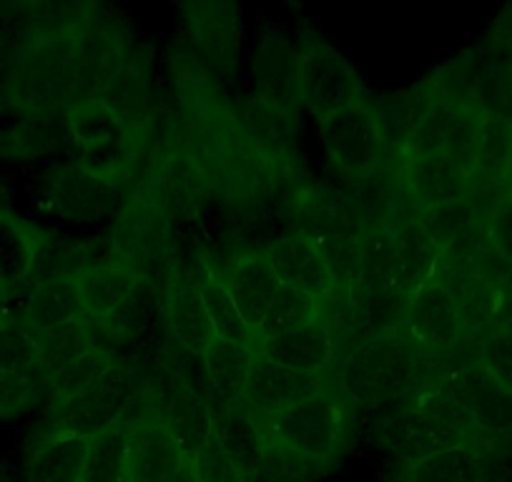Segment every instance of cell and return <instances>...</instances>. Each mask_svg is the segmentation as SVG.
Returning a JSON list of instances; mask_svg holds the SVG:
<instances>
[{"label":"cell","instance_id":"27","mask_svg":"<svg viewBox=\"0 0 512 482\" xmlns=\"http://www.w3.org/2000/svg\"><path fill=\"white\" fill-rule=\"evenodd\" d=\"M164 314L171 339L184 352L204 357L216 344V332L206 312L201 287L189 279H176L164 292Z\"/></svg>","mask_w":512,"mask_h":482},{"label":"cell","instance_id":"26","mask_svg":"<svg viewBox=\"0 0 512 482\" xmlns=\"http://www.w3.org/2000/svg\"><path fill=\"white\" fill-rule=\"evenodd\" d=\"M256 352L274 359L277 365L289 370L304 372V375H327L337 365V349H334L332 334L319 319L302 324L282 337L256 342Z\"/></svg>","mask_w":512,"mask_h":482},{"label":"cell","instance_id":"15","mask_svg":"<svg viewBox=\"0 0 512 482\" xmlns=\"http://www.w3.org/2000/svg\"><path fill=\"white\" fill-rule=\"evenodd\" d=\"M437 103V88L430 76L410 88H400L382 98H374L379 126L395 164H402L415 154L417 139Z\"/></svg>","mask_w":512,"mask_h":482},{"label":"cell","instance_id":"4","mask_svg":"<svg viewBox=\"0 0 512 482\" xmlns=\"http://www.w3.org/2000/svg\"><path fill=\"white\" fill-rule=\"evenodd\" d=\"M264 425L269 440L337 467L352 435V405L329 380L324 390L264 417Z\"/></svg>","mask_w":512,"mask_h":482},{"label":"cell","instance_id":"37","mask_svg":"<svg viewBox=\"0 0 512 482\" xmlns=\"http://www.w3.org/2000/svg\"><path fill=\"white\" fill-rule=\"evenodd\" d=\"M334 470L337 467L329 465V462L302 455V452L289 450V447L269 440L259 482H322Z\"/></svg>","mask_w":512,"mask_h":482},{"label":"cell","instance_id":"40","mask_svg":"<svg viewBox=\"0 0 512 482\" xmlns=\"http://www.w3.org/2000/svg\"><path fill=\"white\" fill-rule=\"evenodd\" d=\"M0 372H16V375L33 377L41 385L33 332L18 317L0 329Z\"/></svg>","mask_w":512,"mask_h":482},{"label":"cell","instance_id":"16","mask_svg":"<svg viewBox=\"0 0 512 482\" xmlns=\"http://www.w3.org/2000/svg\"><path fill=\"white\" fill-rule=\"evenodd\" d=\"M244 141L251 151L269 161H282L297 154L302 108L279 106L249 93L239 101Z\"/></svg>","mask_w":512,"mask_h":482},{"label":"cell","instance_id":"32","mask_svg":"<svg viewBox=\"0 0 512 482\" xmlns=\"http://www.w3.org/2000/svg\"><path fill=\"white\" fill-rule=\"evenodd\" d=\"M139 284V274L131 272V269L123 267V264L118 262L83 269V272L76 274V287L83 304V317L103 322V319L111 317V314L134 294V289L139 287Z\"/></svg>","mask_w":512,"mask_h":482},{"label":"cell","instance_id":"23","mask_svg":"<svg viewBox=\"0 0 512 482\" xmlns=\"http://www.w3.org/2000/svg\"><path fill=\"white\" fill-rule=\"evenodd\" d=\"M156 420L171 432L186 460H191L214 432V415L204 392L179 380L161 390Z\"/></svg>","mask_w":512,"mask_h":482},{"label":"cell","instance_id":"22","mask_svg":"<svg viewBox=\"0 0 512 482\" xmlns=\"http://www.w3.org/2000/svg\"><path fill=\"white\" fill-rule=\"evenodd\" d=\"M214 415V432L211 437L216 445L234 460V465L249 477L251 482H259L264 465V452H267L269 435L264 417L251 412L244 400L236 405L211 410Z\"/></svg>","mask_w":512,"mask_h":482},{"label":"cell","instance_id":"44","mask_svg":"<svg viewBox=\"0 0 512 482\" xmlns=\"http://www.w3.org/2000/svg\"><path fill=\"white\" fill-rule=\"evenodd\" d=\"M0 482H21V475L13 465H8L6 460H0Z\"/></svg>","mask_w":512,"mask_h":482},{"label":"cell","instance_id":"39","mask_svg":"<svg viewBox=\"0 0 512 482\" xmlns=\"http://www.w3.org/2000/svg\"><path fill=\"white\" fill-rule=\"evenodd\" d=\"M422 229L435 241L437 249H445L447 244H452L460 236L470 234V231L487 229V221L482 216V211L477 209L475 201L470 196H465V199L452 201V204L440 206V209L425 214Z\"/></svg>","mask_w":512,"mask_h":482},{"label":"cell","instance_id":"18","mask_svg":"<svg viewBox=\"0 0 512 482\" xmlns=\"http://www.w3.org/2000/svg\"><path fill=\"white\" fill-rule=\"evenodd\" d=\"M327 385L329 372L327 375H304V372L277 365L274 359L264 357L262 352L254 349L249 382H246L244 392V405L251 412H256V415L267 417L272 412L282 410V407L294 405V402L324 390Z\"/></svg>","mask_w":512,"mask_h":482},{"label":"cell","instance_id":"5","mask_svg":"<svg viewBox=\"0 0 512 482\" xmlns=\"http://www.w3.org/2000/svg\"><path fill=\"white\" fill-rule=\"evenodd\" d=\"M108 241L116 262L139 274L141 282L161 292L176 282L179 231L156 206L131 196L118 209Z\"/></svg>","mask_w":512,"mask_h":482},{"label":"cell","instance_id":"30","mask_svg":"<svg viewBox=\"0 0 512 482\" xmlns=\"http://www.w3.org/2000/svg\"><path fill=\"white\" fill-rule=\"evenodd\" d=\"M33 344H36L38 354V375H41V385L46 392L61 372L76 365L88 352L98 349L93 322L88 317L63 324V327L46 329V332H33Z\"/></svg>","mask_w":512,"mask_h":482},{"label":"cell","instance_id":"14","mask_svg":"<svg viewBox=\"0 0 512 482\" xmlns=\"http://www.w3.org/2000/svg\"><path fill=\"white\" fill-rule=\"evenodd\" d=\"M96 98L106 103L108 108H113L131 129L159 116L154 51H151L149 43L136 41L126 61L108 78L106 86L96 93Z\"/></svg>","mask_w":512,"mask_h":482},{"label":"cell","instance_id":"17","mask_svg":"<svg viewBox=\"0 0 512 482\" xmlns=\"http://www.w3.org/2000/svg\"><path fill=\"white\" fill-rule=\"evenodd\" d=\"M251 93L279 106H299V48L269 28L251 51Z\"/></svg>","mask_w":512,"mask_h":482},{"label":"cell","instance_id":"7","mask_svg":"<svg viewBox=\"0 0 512 482\" xmlns=\"http://www.w3.org/2000/svg\"><path fill=\"white\" fill-rule=\"evenodd\" d=\"M317 129L329 166L347 186L372 179L379 171L395 166L379 126L372 93L342 111L319 118Z\"/></svg>","mask_w":512,"mask_h":482},{"label":"cell","instance_id":"9","mask_svg":"<svg viewBox=\"0 0 512 482\" xmlns=\"http://www.w3.org/2000/svg\"><path fill=\"white\" fill-rule=\"evenodd\" d=\"M136 392L139 387L134 385V372L121 362L116 372L93 390L61 402H48L41 422L33 430L63 437H93L106 427L123 422Z\"/></svg>","mask_w":512,"mask_h":482},{"label":"cell","instance_id":"21","mask_svg":"<svg viewBox=\"0 0 512 482\" xmlns=\"http://www.w3.org/2000/svg\"><path fill=\"white\" fill-rule=\"evenodd\" d=\"M88 437L46 435L31 430L21 455V482H83Z\"/></svg>","mask_w":512,"mask_h":482},{"label":"cell","instance_id":"25","mask_svg":"<svg viewBox=\"0 0 512 482\" xmlns=\"http://www.w3.org/2000/svg\"><path fill=\"white\" fill-rule=\"evenodd\" d=\"M71 141L66 111L0 124V164H33L58 154Z\"/></svg>","mask_w":512,"mask_h":482},{"label":"cell","instance_id":"41","mask_svg":"<svg viewBox=\"0 0 512 482\" xmlns=\"http://www.w3.org/2000/svg\"><path fill=\"white\" fill-rule=\"evenodd\" d=\"M46 402V392L33 377L0 372V422H11Z\"/></svg>","mask_w":512,"mask_h":482},{"label":"cell","instance_id":"28","mask_svg":"<svg viewBox=\"0 0 512 482\" xmlns=\"http://www.w3.org/2000/svg\"><path fill=\"white\" fill-rule=\"evenodd\" d=\"M224 284L229 289L231 299H234L236 309L244 317V322L254 332L264 322V314H267L274 294L282 287L272 264L264 257V252L241 254L234 262V267H231V272L226 274Z\"/></svg>","mask_w":512,"mask_h":482},{"label":"cell","instance_id":"34","mask_svg":"<svg viewBox=\"0 0 512 482\" xmlns=\"http://www.w3.org/2000/svg\"><path fill=\"white\" fill-rule=\"evenodd\" d=\"M437 259H440V249H437L435 241L425 234L422 224L400 229L397 231L392 289H395L400 297L410 299L417 289L435 282Z\"/></svg>","mask_w":512,"mask_h":482},{"label":"cell","instance_id":"13","mask_svg":"<svg viewBox=\"0 0 512 482\" xmlns=\"http://www.w3.org/2000/svg\"><path fill=\"white\" fill-rule=\"evenodd\" d=\"M53 236L56 234L51 229L13 206L0 214V289L13 304L31 287L38 259Z\"/></svg>","mask_w":512,"mask_h":482},{"label":"cell","instance_id":"2","mask_svg":"<svg viewBox=\"0 0 512 482\" xmlns=\"http://www.w3.org/2000/svg\"><path fill=\"white\" fill-rule=\"evenodd\" d=\"M417 349L402 327L369 339L329 370V380L349 405L362 410H397L415 377Z\"/></svg>","mask_w":512,"mask_h":482},{"label":"cell","instance_id":"47","mask_svg":"<svg viewBox=\"0 0 512 482\" xmlns=\"http://www.w3.org/2000/svg\"><path fill=\"white\" fill-rule=\"evenodd\" d=\"M13 8H16V3H0V23L11 21Z\"/></svg>","mask_w":512,"mask_h":482},{"label":"cell","instance_id":"36","mask_svg":"<svg viewBox=\"0 0 512 482\" xmlns=\"http://www.w3.org/2000/svg\"><path fill=\"white\" fill-rule=\"evenodd\" d=\"M201 297H204L206 312H209L211 327H214L219 342L241 344V347L256 349V332L244 322V317H241V312L236 309L234 299H231L224 282L209 279V282L201 287Z\"/></svg>","mask_w":512,"mask_h":482},{"label":"cell","instance_id":"45","mask_svg":"<svg viewBox=\"0 0 512 482\" xmlns=\"http://www.w3.org/2000/svg\"><path fill=\"white\" fill-rule=\"evenodd\" d=\"M174 482H199V480H196V475H194V467H191V460L186 462L184 467H181V472L176 475Z\"/></svg>","mask_w":512,"mask_h":482},{"label":"cell","instance_id":"38","mask_svg":"<svg viewBox=\"0 0 512 482\" xmlns=\"http://www.w3.org/2000/svg\"><path fill=\"white\" fill-rule=\"evenodd\" d=\"M319 317V302L309 299L304 294L294 292L289 287H279L274 294L272 304H269L264 322L256 329V342H267V339L282 337V334L292 332V329L302 327V324L312 322Z\"/></svg>","mask_w":512,"mask_h":482},{"label":"cell","instance_id":"46","mask_svg":"<svg viewBox=\"0 0 512 482\" xmlns=\"http://www.w3.org/2000/svg\"><path fill=\"white\" fill-rule=\"evenodd\" d=\"M11 206H13L11 204V189L0 184V214H3L6 209H11Z\"/></svg>","mask_w":512,"mask_h":482},{"label":"cell","instance_id":"11","mask_svg":"<svg viewBox=\"0 0 512 482\" xmlns=\"http://www.w3.org/2000/svg\"><path fill=\"white\" fill-rule=\"evenodd\" d=\"M400 327L417 354H452L465 342L460 302L437 282L425 284L407 299Z\"/></svg>","mask_w":512,"mask_h":482},{"label":"cell","instance_id":"35","mask_svg":"<svg viewBox=\"0 0 512 482\" xmlns=\"http://www.w3.org/2000/svg\"><path fill=\"white\" fill-rule=\"evenodd\" d=\"M128 422L106 427L88 437V457L83 482H126Z\"/></svg>","mask_w":512,"mask_h":482},{"label":"cell","instance_id":"20","mask_svg":"<svg viewBox=\"0 0 512 482\" xmlns=\"http://www.w3.org/2000/svg\"><path fill=\"white\" fill-rule=\"evenodd\" d=\"M186 462L181 447L156 417L128 425L126 482H174Z\"/></svg>","mask_w":512,"mask_h":482},{"label":"cell","instance_id":"12","mask_svg":"<svg viewBox=\"0 0 512 482\" xmlns=\"http://www.w3.org/2000/svg\"><path fill=\"white\" fill-rule=\"evenodd\" d=\"M38 199L58 219L93 224L116 209L118 186L86 174L78 164H56L38 179Z\"/></svg>","mask_w":512,"mask_h":482},{"label":"cell","instance_id":"3","mask_svg":"<svg viewBox=\"0 0 512 482\" xmlns=\"http://www.w3.org/2000/svg\"><path fill=\"white\" fill-rule=\"evenodd\" d=\"M134 196L156 206L176 231L196 229L219 201L206 159L171 141L159 151Z\"/></svg>","mask_w":512,"mask_h":482},{"label":"cell","instance_id":"31","mask_svg":"<svg viewBox=\"0 0 512 482\" xmlns=\"http://www.w3.org/2000/svg\"><path fill=\"white\" fill-rule=\"evenodd\" d=\"M251 357L254 347L219 342L204 354V375H206V402L211 410L236 405L244 400L246 382L251 372Z\"/></svg>","mask_w":512,"mask_h":482},{"label":"cell","instance_id":"43","mask_svg":"<svg viewBox=\"0 0 512 482\" xmlns=\"http://www.w3.org/2000/svg\"><path fill=\"white\" fill-rule=\"evenodd\" d=\"M13 51H16V31L11 23H0V76L6 71Z\"/></svg>","mask_w":512,"mask_h":482},{"label":"cell","instance_id":"19","mask_svg":"<svg viewBox=\"0 0 512 482\" xmlns=\"http://www.w3.org/2000/svg\"><path fill=\"white\" fill-rule=\"evenodd\" d=\"M267 262L272 264L274 274L284 287L304 294L309 299H324L337 289V274L329 267L327 259L309 244V241L297 239V236H279L262 249Z\"/></svg>","mask_w":512,"mask_h":482},{"label":"cell","instance_id":"24","mask_svg":"<svg viewBox=\"0 0 512 482\" xmlns=\"http://www.w3.org/2000/svg\"><path fill=\"white\" fill-rule=\"evenodd\" d=\"M397 166H400L402 181L407 184L422 214H430L440 206L465 199L470 191L472 176L455 161L440 154L410 156Z\"/></svg>","mask_w":512,"mask_h":482},{"label":"cell","instance_id":"42","mask_svg":"<svg viewBox=\"0 0 512 482\" xmlns=\"http://www.w3.org/2000/svg\"><path fill=\"white\" fill-rule=\"evenodd\" d=\"M191 467H194V475L199 482H251L234 465V460L216 445L214 437L191 457Z\"/></svg>","mask_w":512,"mask_h":482},{"label":"cell","instance_id":"33","mask_svg":"<svg viewBox=\"0 0 512 482\" xmlns=\"http://www.w3.org/2000/svg\"><path fill=\"white\" fill-rule=\"evenodd\" d=\"M384 482H485V460L475 445L455 447L390 467Z\"/></svg>","mask_w":512,"mask_h":482},{"label":"cell","instance_id":"10","mask_svg":"<svg viewBox=\"0 0 512 482\" xmlns=\"http://www.w3.org/2000/svg\"><path fill=\"white\" fill-rule=\"evenodd\" d=\"M179 18V36L206 71L219 83L229 78L239 68L244 11L231 3H184Z\"/></svg>","mask_w":512,"mask_h":482},{"label":"cell","instance_id":"29","mask_svg":"<svg viewBox=\"0 0 512 482\" xmlns=\"http://www.w3.org/2000/svg\"><path fill=\"white\" fill-rule=\"evenodd\" d=\"M16 317L31 332L63 327L83 317V304L78 297L76 279H51L28 287L16 304Z\"/></svg>","mask_w":512,"mask_h":482},{"label":"cell","instance_id":"8","mask_svg":"<svg viewBox=\"0 0 512 482\" xmlns=\"http://www.w3.org/2000/svg\"><path fill=\"white\" fill-rule=\"evenodd\" d=\"M297 48L299 106L307 108L317 121L369 96L354 63L327 38L307 31L297 41Z\"/></svg>","mask_w":512,"mask_h":482},{"label":"cell","instance_id":"1","mask_svg":"<svg viewBox=\"0 0 512 482\" xmlns=\"http://www.w3.org/2000/svg\"><path fill=\"white\" fill-rule=\"evenodd\" d=\"M78 28L71 33L38 36L13 26L16 51L0 76V116L36 118L73 106L78 86Z\"/></svg>","mask_w":512,"mask_h":482},{"label":"cell","instance_id":"6","mask_svg":"<svg viewBox=\"0 0 512 482\" xmlns=\"http://www.w3.org/2000/svg\"><path fill=\"white\" fill-rule=\"evenodd\" d=\"M76 164L86 174L121 189L136 174V134L113 108L98 98L66 108Z\"/></svg>","mask_w":512,"mask_h":482}]
</instances>
